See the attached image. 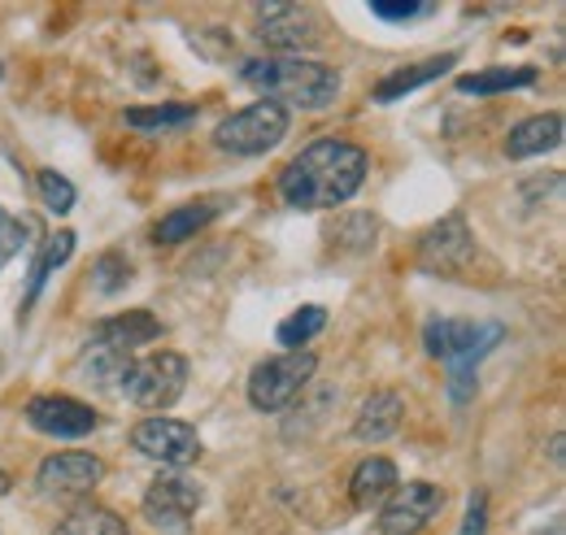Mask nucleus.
<instances>
[{
  "mask_svg": "<svg viewBox=\"0 0 566 535\" xmlns=\"http://www.w3.org/2000/svg\"><path fill=\"white\" fill-rule=\"evenodd\" d=\"M118 388L127 392V401L140 405V409H166V405L179 401L184 388H188V357H179V353H148V357L127 366Z\"/></svg>",
  "mask_w": 566,
  "mask_h": 535,
  "instance_id": "4",
  "label": "nucleus"
},
{
  "mask_svg": "<svg viewBox=\"0 0 566 535\" xmlns=\"http://www.w3.org/2000/svg\"><path fill=\"white\" fill-rule=\"evenodd\" d=\"M127 366H132V357H123V353H114V348H105V344H96V339H87V348H83V357H78V375H83L87 384H96V388L118 384V379L127 375Z\"/></svg>",
  "mask_w": 566,
  "mask_h": 535,
  "instance_id": "21",
  "label": "nucleus"
},
{
  "mask_svg": "<svg viewBox=\"0 0 566 535\" xmlns=\"http://www.w3.org/2000/svg\"><path fill=\"white\" fill-rule=\"evenodd\" d=\"M370 157L349 139H314L280 175V197L292 209H336L366 183Z\"/></svg>",
  "mask_w": 566,
  "mask_h": 535,
  "instance_id": "1",
  "label": "nucleus"
},
{
  "mask_svg": "<svg viewBox=\"0 0 566 535\" xmlns=\"http://www.w3.org/2000/svg\"><path fill=\"white\" fill-rule=\"evenodd\" d=\"M92 339L105 344V348H114V353H123V357H132L136 348L153 344V339H161V323H157L148 310H127V314L105 318V323L92 332Z\"/></svg>",
  "mask_w": 566,
  "mask_h": 535,
  "instance_id": "14",
  "label": "nucleus"
},
{
  "mask_svg": "<svg viewBox=\"0 0 566 535\" xmlns=\"http://www.w3.org/2000/svg\"><path fill=\"white\" fill-rule=\"evenodd\" d=\"M201 510V483L188 474H161L144 496V518L161 532H188Z\"/></svg>",
  "mask_w": 566,
  "mask_h": 535,
  "instance_id": "8",
  "label": "nucleus"
},
{
  "mask_svg": "<svg viewBox=\"0 0 566 535\" xmlns=\"http://www.w3.org/2000/svg\"><path fill=\"white\" fill-rule=\"evenodd\" d=\"M222 197H210V201H197V204H184V209H175V213H166L157 227H153V240L157 244H184L188 235H197V231H206L213 218L222 213Z\"/></svg>",
  "mask_w": 566,
  "mask_h": 535,
  "instance_id": "18",
  "label": "nucleus"
},
{
  "mask_svg": "<svg viewBox=\"0 0 566 535\" xmlns=\"http://www.w3.org/2000/svg\"><path fill=\"white\" fill-rule=\"evenodd\" d=\"M197 118V109L192 105H153V109H127V127H136V132H179V127H188Z\"/></svg>",
  "mask_w": 566,
  "mask_h": 535,
  "instance_id": "25",
  "label": "nucleus"
},
{
  "mask_svg": "<svg viewBox=\"0 0 566 535\" xmlns=\"http://www.w3.org/2000/svg\"><path fill=\"white\" fill-rule=\"evenodd\" d=\"M22 244H27L22 222H18V218H9V213L0 209V270H4L9 258H18V253H22Z\"/></svg>",
  "mask_w": 566,
  "mask_h": 535,
  "instance_id": "29",
  "label": "nucleus"
},
{
  "mask_svg": "<svg viewBox=\"0 0 566 535\" xmlns=\"http://www.w3.org/2000/svg\"><path fill=\"white\" fill-rule=\"evenodd\" d=\"M53 535H132V532H127V523L114 510H105V505H78L74 514L62 518V527Z\"/></svg>",
  "mask_w": 566,
  "mask_h": 535,
  "instance_id": "23",
  "label": "nucleus"
},
{
  "mask_svg": "<svg viewBox=\"0 0 566 535\" xmlns=\"http://www.w3.org/2000/svg\"><path fill=\"white\" fill-rule=\"evenodd\" d=\"M327 327V310L323 305H301L296 314H287L280 323V332H275V339H280L283 348H292V353H301L314 335Z\"/></svg>",
  "mask_w": 566,
  "mask_h": 535,
  "instance_id": "24",
  "label": "nucleus"
},
{
  "mask_svg": "<svg viewBox=\"0 0 566 535\" xmlns=\"http://www.w3.org/2000/svg\"><path fill=\"white\" fill-rule=\"evenodd\" d=\"M132 444H136V453H144L148 462H161V466H192L201 458L197 427H188L179 418H144L132 431Z\"/></svg>",
  "mask_w": 566,
  "mask_h": 535,
  "instance_id": "7",
  "label": "nucleus"
},
{
  "mask_svg": "<svg viewBox=\"0 0 566 535\" xmlns=\"http://www.w3.org/2000/svg\"><path fill=\"white\" fill-rule=\"evenodd\" d=\"M27 422L57 440H83L96 431V409L74 397H35L27 405Z\"/></svg>",
  "mask_w": 566,
  "mask_h": 535,
  "instance_id": "12",
  "label": "nucleus"
},
{
  "mask_svg": "<svg viewBox=\"0 0 566 535\" xmlns=\"http://www.w3.org/2000/svg\"><path fill=\"white\" fill-rule=\"evenodd\" d=\"M401 418H406V401H401L397 392H370V397L361 401V409H357L354 436H357V440H370V444H379V440L397 436Z\"/></svg>",
  "mask_w": 566,
  "mask_h": 535,
  "instance_id": "15",
  "label": "nucleus"
},
{
  "mask_svg": "<svg viewBox=\"0 0 566 535\" xmlns=\"http://www.w3.org/2000/svg\"><path fill=\"white\" fill-rule=\"evenodd\" d=\"M501 327L496 323H449V318H431L423 327V344L431 357H440V361H449V392H453V401L467 405L471 401V392H475V366H480V357L484 353H493L496 344H501Z\"/></svg>",
  "mask_w": 566,
  "mask_h": 535,
  "instance_id": "3",
  "label": "nucleus"
},
{
  "mask_svg": "<svg viewBox=\"0 0 566 535\" xmlns=\"http://www.w3.org/2000/svg\"><path fill=\"white\" fill-rule=\"evenodd\" d=\"M258 40L266 49H310L318 40V13L310 4H262Z\"/></svg>",
  "mask_w": 566,
  "mask_h": 535,
  "instance_id": "10",
  "label": "nucleus"
},
{
  "mask_svg": "<svg viewBox=\"0 0 566 535\" xmlns=\"http://www.w3.org/2000/svg\"><path fill=\"white\" fill-rule=\"evenodd\" d=\"M444 510V492L436 483H397L379 510V535H419Z\"/></svg>",
  "mask_w": 566,
  "mask_h": 535,
  "instance_id": "9",
  "label": "nucleus"
},
{
  "mask_svg": "<svg viewBox=\"0 0 566 535\" xmlns=\"http://www.w3.org/2000/svg\"><path fill=\"white\" fill-rule=\"evenodd\" d=\"M458 62V53H440V57H427L419 66H401L392 70L388 78H379V87H375V101L379 105H392V101H401V96H410V92H419L427 87L431 78H440V74H449Z\"/></svg>",
  "mask_w": 566,
  "mask_h": 535,
  "instance_id": "16",
  "label": "nucleus"
},
{
  "mask_svg": "<svg viewBox=\"0 0 566 535\" xmlns=\"http://www.w3.org/2000/svg\"><path fill=\"white\" fill-rule=\"evenodd\" d=\"M475 253V240L467 231V218L462 213H449L444 222H436L419 244V266L431 270V274H453L471 262Z\"/></svg>",
  "mask_w": 566,
  "mask_h": 535,
  "instance_id": "11",
  "label": "nucleus"
},
{
  "mask_svg": "<svg viewBox=\"0 0 566 535\" xmlns=\"http://www.w3.org/2000/svg\"><path fill=\"white\" fill-rule=\"evenodd\" d=\"M558 144H563V118L558 114H536V118H527V123H518L510 132L505 153L514 161H523V157H541V153H549Z\"/></svg>",
  "mask_w": 566,
  "mask_h": 535,
  "instance_id": "17",
  "label": "nucleus"
},
{
  "mask_svg": "<svg viewBox=\"0 0 566 535\" xmlns=\"http://www.w3.org/2000/svg\"><path fill=\"white\" fill-rule=\"evenodd\" d=\"M392 487H397V466L388 458H366L354 470V479H349V501H354L357 510H370V505L388 501Z\"/></svg>",
  "mask_w": 566,
  "mask_h": 535,
  "instance_id": "19",
  "label": "nucleus"
},
{
  "mask_svg": "<svg viewBox=\"0 0 566 535\" xmlns=\"http://www.w3.org/2000/svg\"><path fill=\"white\" fill-rule=\"evenodd\" d=\"M458 535H489V496H484V492L471 496L467 518H462V532Z\"/></svg>",
  "mask_w": 566,
  "mask_h": 535,
  "instance_id": "30",
  "label": "nucleus"
},
{
  "mask_svg": "<svg viewBox=\"0 0 566 535\" xmlns=\"http://www.w3.org/2000/svg\"><path fill=\"white\" fill-rule=\"evenodd\" d=\"M240 78L258 92H266L275 105H296V109H327L340 96V74L323 62L305 57H258L244 62Z\"/></svg>",
  "mask_w": 566,
  "mask_h": 535,
  "instance_id": "2",
  "label": "nucleus"
},
{
  "mask_svg": "<svg viewBox=\"0 0 566 535\" xmlns=\"http://www.w3.org/2000/svg\"><path fill=\"white\" fill-rule=\"evenodd\" d=\"M92 283H96V292H105V296H114V292H123L127 283H132V266H127V258L123 253H105L96 270H92Z\"/></svg>",
  "mask_w": 566,
  "mask_h": 535,
  "instance_id": "26",
  "label": "nucleus"
},
{
  "mask_svg": "<svg viewBox=\"0 0 566 535\" xmlns=\"http://www.w3.org/2000/svg\"><path fill=\"white\" fill-rule=\"evenodd\" d=\"M35 188H40V201L49 204L53 213H71L74 209V183L66 179V175H57V170H40Z\"/></svg>",
  "mask_w": 566,
  "mask_h": 535,
  "instance_id": "27",
  "label": "nucleus"
},
{
  "mask_svg": "<svg viewBox=\"0 0 566 535\" xmlns=\"http://www.w3.org/2000/svg\"><path fill=\"white\" fill-rule=\"evenodd\" d=\"M541 78V70H480V74H462L458 92L467 96H493V92H514V87H532Z\"/></svg>",
  "mask_w": 566,
  "mask_h": 535,
  "instance_id": "22",
  "label": "nucleus"
},
{
  "mask_svg": "<svg viewBox=\"0 0 566 535\" xmlns=\"http://www.w3.org/2000/svg\"><path fill=\"white\" fill-rule=\"evenodd\" d=\"M71 253H74V231H57V235H49V244H44V249H40V258L31 262V287H27V301H22V318H27V314H31V305L40 301V292H44L49 274L62 266Z\"/></svg>",
  "mask_w": 566,
  "mask_h": 535,
  "instance_id": "20",
  "label": "nucleus"
},
{
  "mask_svg": "<svg viewBox=\"0 0 566 535\" xmlns=\"http://www.w3.org/2000/svg\"><path fill=\"white\" fill-rule=\"evenodd\" d=\"M318 370V357L314 353H283V357H271L262 361L253 375H249V401L262 413H280L283 405H292L301 397V388L314 379Z\"/></svg>",
  "mask_w": 566,
  "mask_h": 535,
  "instance_id": "6",
  "label": "nucleus"
},
{
  "mask_svg": "<svg viewBox=\"0 0 566 535\" xmlns=\"http://www.w3.org/2000/svg\"><path fill=\"white\" fill-rule=\"evenodd\" d=\"M370 13L384 22H415V18H431L436 4H427V0H370Z\"/></svg>",
  "mask_w": 566,
  "mask_h": 535,
  "instance_id": "28",
  "label": "nucleus"
},
{
  "mask_svg": "<svg viewBox=\"0 0 566 535\" xmlns=\"http://www.w3.org/2000/svg\"><path fill=\"white\" fill-rule=\"evenodd\" d=\"M105 479V462L92 453H57L40 466V492L44 496H83Z\"/></svg>",
  "mask_w": 566,
  "mask_h": 535,
  "instance_id": "13",
  "label": "nucleus"
},
{
  "mask_svg": "<svg viewBox=\"0 0 566 535\" xmlns=\"http://www.w3.org/2000/svg\"><path fill=\"white\" fill-rule=\"evenodd\" d=\"M283 135H287V109L275 101H258V105L231 114L227 123H218L213 144L231 157H262L280 144Z\"/></svg>",
  "mask_w": 566,
  "mask_h": 535,
  "instance_id": "5",
  "label": "nucleus"
},
{
  "mask_svg": "<svg viewBox=\"0 0 566 535\" xmlns=\"http://www.w3.org/2000/svg\"><path fill=\"white\" fill-rule=\"evenodd\" d=\"M4 492H9V474L0 470V496H4Z\"/></svg>",
  "mask_w": 566,
  "mask_h": 535,
  "instance_id": "31",
  "label": "nucleus"
}]
</instances>
